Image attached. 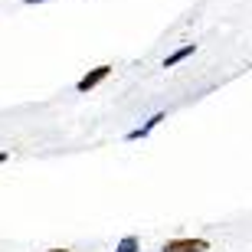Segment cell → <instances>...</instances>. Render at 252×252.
<instances>
[{
	"label": "cell",
	"mask_w": 252,
	"mask_h": 252,
	"mask_svg": "<svg viewBox=\"0 0 252 252\" xmlns=\"http://www.w3.org/2000/svg\"><path fill=\"white\" fill-rule=\"evenodd\" d=\"M160 252H210V239H200V236H177V239H167L160 246Z\"/></svg>",
	"instance_id": "1"
},
{
	"label": "cell",
	"mask_w": 252,
	"mask_h": 252,
	"mask_svg": "<svg viewBox=\"0 0 252 252\" xmlns=\"http://www.w3.org/2000/svg\"><path fill=\"white\" fill-rule=\"evenodd\" d=\"M108 75H112V65H95V69H89V72H85L82 79L75 82V92H79V95L92 92V89H98V85H102Z\"/></svg>",
	"instance_id": "2"
},
{
	"label": "cell",
	"mask_w": 252,
	"mask_h": 252,
	"mask_svg": "<svg viewBox=\"0 0 252 252\" xmlns=\"http://www.w3.org/2000/svg\"><path fill=\"white\" fill-rule=\"evenodd\" d=\"M164 118H167V115H164V112H158V115H151V118H148V122H144V125H141V128H134V131H128V141H141V138H148L151 131L158 128V125H160V122H164Z\"/></svg>",
	"instance_id": "3"
},
{
	"label": "cell",
	"mask_w": 252,
	"mask_h": 252,
	"mask_svg": "<svg viewBox=\"0 0 252 252\" xmlns=\"http://www.w3.org/2000/svg\"><path fill=\"white\" fill-rule=\"evenodd\" d=\"M193 53H196V46H193V43H187V46H180L177 53H170V56L164 59V69H174V65H180L184 59H190V56H193Z\"/></svg>",
	"instance_id": "4"
},
{
	"label": "cell",
	"mask_w": 252,
	"mask_h": 252,
	"mask_svg": "<svg viewBox=\"0 0 252 252\" xmlns=\"http://www.w3.org/2000/svg\"><path fill=\"white\" fill-rule=\"evenodd\" d=\"M138 249H141V239H138V236H125L122 243L115 246V252H138Z\"/></svg>",
	"instance_id": "5"
},
{
	"label": "cell",
	"mask_w": 252,
	"mask_h": 252,
	"mask_svg": "<svg viewBox=\"0 0 252 252\" xmlns=\"http://www.w3.org/2000/svg\"><path fill=\"white\" fill-rule=\"evenodd\" d=\"M10 160V151H0V164H7Z\"/></svg>",
	"instance_id": "6"
},
{
	"label": "cell",
	"mask_w": 252,
	"mask_h": 252,
	"mask_svg": "<svg viewBox=\"0 0 252 252\" xmlns=\"http://www.w3.org/2000/svg\"><path fill=\"white\" fill-rule=\"evenodd\" d=\"M23 3H46V0H23Z\"/></svg>",
	"instance_id": "7"
},
{
	"label": "cell",
	"mask_w": 252,
	"mask_h": 252,
	"mask_svg": "<svg viewBox=\"0 0 252 252\" xmlns=\"http://www.w3.org/2000/svg\"><path fill=\"white\" fill-rule=\"evenodd\" d=\"M46 252H69V249H46Z\"/></svg>",
	"instance_id": "8"
}]
</instances>
